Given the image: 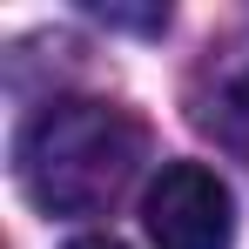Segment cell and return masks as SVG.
I'll use <instances>...</instances> for the list:
<instances>
[{
	"label": "cell",
	"mask_w": 249,
	"mask_h": 249,
	"mask_svg": "<svg viewBox=\"0 0 249 249\" xmlns=\"http://www.w3.org/2000/svg\"><path fill=\"white\" fill-rule=\"evenodd\" d=\"M142 222H148L155 249H229L236 243V202L215 182V168L202 162H168L148 182Z\"/></svg>",
	"instance_id": "obj_2"
},
{
	"label": "cell",
	"mask_w": 249,
	"mask_h": 249,
	"mask_svg": "<svg viewBox=\"0 0 249 249\" xmlns=\"http://www.w3.org/2000/svg\"><path fill=\"white\" fill-rule=\"evenodd\" d=\"M189 122L249 168V41L202 61V74L189 81Z\"/></svg>",
	"instance_id": "obj_3"
},
{
	"label": "cell",
	"mask_w": 249,
	"mask_h": 249,
	"mask_svg": "<svg viewBox=\"0 0 249 249\" xmlns=\"http://www.w3.org/2000/svg\"><path fill=\"white\" fill-rule=\"evenodd\" d=\"M68 249H122V243H108V236H81V243H68Z\"/></svg>",
	"instance_id": "obj_4"
},
{
	"label": "cell",
	"mask_w": 249,
	"mask_h": 249,
	"mask_svg": "<svg viewBox=\"0 0 249 249\" xmlns=\"http://www.w3.org/2000/svg\"><path fill=\"white\" fill-rule=\"evenodd\" d=\"M148 162V128L115 101L61 94L41 101L14 135V175L41 215H94Z\"/></svg>",
	"instance_id": "obj_1"
}]
</instances>
